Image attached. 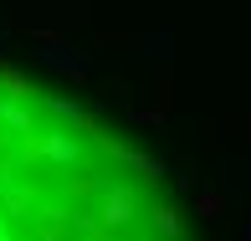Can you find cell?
Listing matches in <instances>:
<instances>
[{
	"mask_svg": "<svg viewBox=\"0 0 251 241\" xmlns=\"http://www.w3.org/2000/svg\"><path fill=\"white\" fill-rule=\"evenodd\" d=\"M133 169H144V180H164V159L154 154H133Z\"/></svg>",
	"mask_w": 251,
	"mask_h": 241,
	"instance_id": "cell-1",
	"label": "cell"
},
{
	"mask_svg": "<svg viewBox=\"0 0 251 241\" xmlns=\"http://www.w3.org/2000/svg\"><path fill=\"white\" fill-rule=\"evenodd\" d=\"M246 241H251V226H246Z\"/></svg>",
	"mask_w": 251,
	"mask_h": 241,
	"instance_id": "cell-3",
	"label": "cell"
},
{
	"mask_svg": "<svg viewBox=\"0 0 251 241\" xmlns=\"http://www.w3.org/2000/svg\"><path fill=\"white\" fill-rule=\"evenodd\" d=\"M195 211L205 215V221H215V215H221V195H215V190H200L195 195Z\"/></svg>",
	"mask_w": 251,
	"mask_h": 241,
	"instance_id": "cell-2",
	"label": "cell"
}]
</instances>
